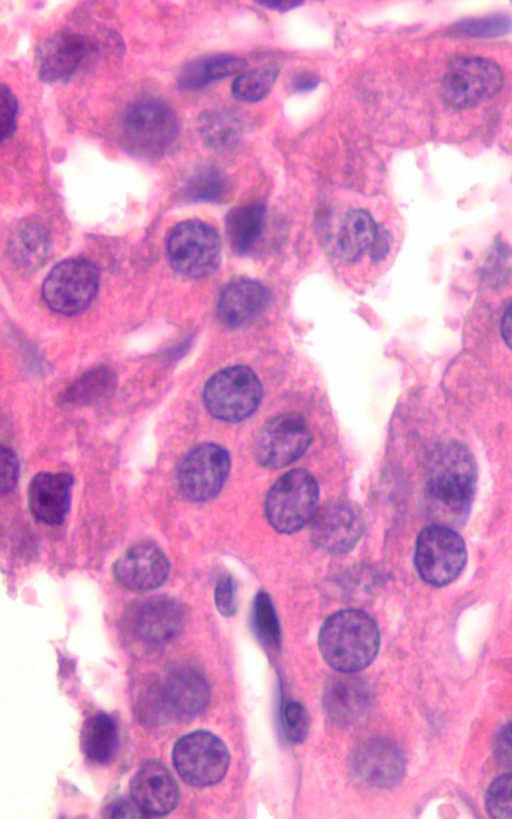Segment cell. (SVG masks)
I'll use <instances>...</instances> for the list:
<instances>
[{
    "label": "cell",
    "mask_w": 512,
    "mask_h": 819,
    "mask_svg": "<svg viewBox=\"0 0 512 819\" xmlns=\"http://www.w3.org/2000/svg\"><path fill=\"white\" fill-rule=\"evenodd\" d=\"M318 646L325 662L340 673H356L370 665L380 647V632L366 612L348 608L322 624Z\"/></svg>",
    "instance_id": "6da1fadb"
},
{
    "label": "cell",
    "mask_w": 512,
    "mask_h": 819,
    "mask_svg": "<svg viewBox=\"0 0 512 819\" xmlns=\"http://www.w3.org/2000/svg\"><path fill=\"white\" fill-rule=\"evenodd\" d=\"M209 696L208 683L199 672L179 668L144 686L137 706L144 720L161 723L199 714L206 707Z\"/></svg>",
    "instance_id": "7a4b0ae2"
},
{
    "label": "cell",
    "mask_w": 512,
    "mask_h": 819,
    "mask_svg": "<svg viewBox=\"0 0 512 819\" xmlns=\"http://www.w3.org/2000/svg\"><path fill=\"white\" fill-rule=\"evenodd\" d=\"M476 483V463L465 445L449 441L433 453L428 471V492L450 513H466L473 500Z\"/></svg>",
    "instance_id": "3957f363"
},
{
    "label": "cell",
    "mask_w": 512,
    "mask_h": 819,
    "mask_svg": "<svg viewBox=\"0 0 512 819\" xmlns=\"http://www.w3.org/2000/svg\"><path fill=\"white\" fill-rule=\"evenodd\" d=\"M121 128L127 149L149 159L165 154L179 133V124L171 107L151 97L140 99L128 108Z\"/></svg>",
    "instance_id": "277c9868"
},
{
    "label": "cell",
    "mask_w": 512,
    "mask_h": 819,
    "mask_svg": "<svg viewBox=\"0 0 512 819\" xmlns=\"http://www.w3.org/2000/svg\"><path fill=\"white\" fill-rule=\"evenodd\" d=\"M319 495L318 484L305 469H293L278 478L268 491L265 514L279 533L301 529L313 516Z\"/></svg>",
    "instance_id": "5b68a950"
},
{
    "label": "cell",
    "mask_w": 512,
    "mask_h": 819,
    "mask_svg": "<svg viewBox=\"0 0 512 819\" xmlns=\"http://www.w3.org/2000/svg\"><path fill=\"white\" fill-rule=\"evenodd\" d=\"M503 72L493 60L479 56L454 59L441 82V96L454 109L474 107L499 92Z\"/></svg>",
    "instance_id": "8992f818"
},
{
    "label": "cell",
    "mask_w": 512,
    "mask_h": 819,
    "mask_svg": "<svg viewBox=\"0 0 512 819\" xmlns=\"http://www.w3.org/2000/svg\"><path fill=\"white\" fill-rule=\"evenodd\" d=\"M262 396L261 383L247 366L227 367L214 374L205 384L204 404L215 418L238 422L249 417Z\"/></svg>",
    "instance_id": "52a82bcc"
},
{
    "label": "cell",
    "mask_w": 512,
    "mask_h": 819,
    "mask_svg": "<svg viewBox=\"0 0 512 819\" xmlns=\"http://www.w3.org/2000/svg\"><path fill=\"white\" fill-rule=\"evenodd\" d=\"M466 559L465 542L450 527L433 524L419 533L415 566L426 583L436 587L451 583L462 572Z\"/></svg>",
    "instance_id": "ba28073f"
},
{
    "label": "cell",
    "mask_w": 512,
    "mask_h": 819,
    "mask_svg": "<svg viewBox=\"0 0 512 819\" xmlns=\"http://www.w3.org/2000/svg\"><path fill=\"white\" fill-rule=\"evenodd\" d=\"M174 767L190 785L211 786L225 776L230 755L225 743L216 735L197 730L182 736L172 752Z\"/></svg>",
    "instance_id": "9c48e42d"
},
{
    "label": "cell",
    "mask_w": 512,
    "mask_h": 819,
    "mask_svg": "<svg viewBox=\"0 0 512 819\" xmlns=\"http://www.w3.org/2000/svg\"><path fill=\"white\" fill-rule=\"evenodd\" d=\"M221 244L216 231L200 220L175 225L167 237V256L179 273L199 278L213 272L220 260Z\"/></svg>",
    "instance_id": "30bf717a"
},
{
    "label": "cell",
    "mask_w": 512,
    "mask_h": 819,
    "mask_svg": "<svg viewBox=\"0 0 512 819\" xmlns=\"http://www.w3.org/2000/svg\"><path fill=\"white\" fill-rule=\"evenodd\" d=\"M99 284L96 266L86 259H68L55 266L42 286L47 305L64 315L83 311L94 299Z\"/></svg>",
    "instance_id": "8fae6325"
},
{
    "label": "cell",
    "mask_w": 512,
    "mask_h": 819,
    "mask_svg": "<svg viewBox=\"0 0 512 819\" xmlns=\"http://www.w3.org/2000/svg\"><path fill=\"white\" fill-rule=\"evenodd\" d=\"M311 440L310 428L301 414H280L260 430L254 445L256 461L267 469L286 467L306 452Z\"/></svg>",
    "instance_id": "7c38bea8"
},
{
    "label": "cell",
    "mask_w": 512,
    "mask_h": 819,
    "mask_svg": "<svg viewBox=\"0 0 512 819\" xmlns=\"http://www.w3.org/2000/svg\"><path fill=\"white\" fill-rule=\"evenodd\" d=\"M364 526L363 511L356 503L336 499L323 504L314 514L310 536L318 548L339 555L355 547Z\"/></svg>",
    "instance_id": "4fadbf2b"
},
{
    "label": "cell",
    "mask_w": 512,
    "mask_h": 819,
    "mask_svg": "<svg viewBox=\"0 0 512 819\" xmlns=\"http://www.w3.org/2000/svg\"><path fill=\"white\" fill-rule=\"evenodd\" d=\"M230 468L228 452L215 443H203L181 461L177 482L182 494L192 501L214 497L225 483Z\"/></svg>",
    "instance_id": "5bb4252c"
},
{
    "label": "cell",
    "mask_w": 512,
    "mask_h": 819,
    "mask_svg": "<svg viewBox=\"0 0 512 819\" xmlns=\"http://www.w3.org/2000/svg\"><path fill=\"white\" fill-rule=\"evenodd\" d=\"M169 571L167 556L149 541L131 545L113 565V574L118 583L133 592L157 589L165 583Z\"/></svg>",
    "instance_id": "9a60e30c"
},
{
    "label": "cell",
    "mask_w": 512,
    "mask_h": 819,
    "mask_svg": "<svg viewBox=\"0 0 512 819\" xmlns=\"http://www.w3.org/2000/svg\"><path fill=\"white\" fill-rule=\"evenodd\" d=\"M130 797L143 816L162 817L178 805L180 792L173 774L156 760L145 761L133 775Z\"/></svg>",
    "instance_id": "2e32d148"
},
{
    "label": "cell",
    "mask_w": 512,
    "mask_h": 819,
    "mask_svg": "<svg viewBox=\"0 0 512 819\" xmlns=\"http://www.w3.org/2000/svg\"><path fill=\"white\" fill-rule=\"evenodd\" d=\"M94 49V43L83 34L70 30L55 33L38 50L39 79L55 83L70 78Z\"/></svg>",
    "instance_id": "e0dca14e"
},
{
    "label": "cell",
    "mask_w": 512,
    "mask_h": 819,
    "mask_svg": "<svg viewBox=\"0 0 512 819\" xmlns=\"http://www.w3.org/2000/svg\"><path fill=\"white\" fill-rule=\"evenodd\" d=\"M350 768L353 776L364 785L389 788L401 780L405 759L392 741L374 739L355 750L350 759Z\"/></svg>",
    "instance_id": "ac0fdd59"
},
{
    "label": "cell",
    "mask_w": 512,
    "mask_h": 819,
    "mask_svg": "<svg viewBox=\"0 0 512 819\" xmlns=\"http://www.w3.org/2000/svg\"><path fill=\"white\" fill-rule=\"evenodd\" d=\"M370 706L367 683L353 673L333 677L323 693V708L328 719L338 726H349L364 717Z\"/></svg>",
    "instance_id": "d6986e66"
},
{
    "label": "cell",
    "mask_w": 512,
    "mask_h": 819,
    "mask_svg": "<svg viewBox=\"0 0 512 819\" xmlns=\"http://www.w3.org/2000/svg\"><path fill=\"white\" fill-rule=\"evenodd\" d=\"M73 477L66 472H42L28 488V504L34 518L48 525L60 524L70 508Z\"/></svg>",
    "instance_id": "ffe728a7"
},
{
    "label": "cell",
    "mask_w": 512,
    "mask_h": 819,
    "mask_svg": "<svg viewBox=\"0 0 512 819\" xmlns=\"http://www.w3.org/2000/svg\"><path fill=\"white\" fill-rule=\"evenodd\" d=\"M184 626V611L173 598L157 596L145 600L136 610L134 630L147 643L163 644L178 636Z\"/></svg>",
    "instance_id": "44dd1931"
},
{
    "label": "cell",
    "mask_w": 512,
    "mask_h": 819,
    "mask_svg": "<svg viewBox=\"0 0 512 819\" xmlns=\"http://www.w3.org/2000/svg\"><path fill=\"white\" fill-rule=\"evenodd\" d=\"M270 299L265 286L252 279H237L221 292L217 303L220 320L229 327L248 324L262 313Z\"/></svg>",
    "instance_id": "7402d4cb"
},
{
    "label": "cell",
    "mask_w": 512,
    "mask_h": 819,
    "mask_svg": "<svg viewBox=\"0 0 512 819\" xmlns=\"http://www.w3.org/2000/svg\"><path fill=\"white\" fill-rule=\"evenodd\" d=\"M382 227L364 209L348 211L336 234L334 254L343 262L358 261L365 252L372 250Z\"/></svg>",
    "instance_id": "603a6c76"
},
{
    "label": "cell",
    "mask_w": 512,
    "mask_h": 819,
    "mask_svg": "<svg viewBox=\"0 0 512 819\" xmlns=\"http://www.w3.org/2000/svg\"><path fill=\"white\" fill-rule=\"evenodd\" d=\"M50 238L46 227L36 219H27L18 225L10 238L8 253L21 271H33L46 259Z\"/></svg>",
    "instance_id": "cb8c5ba5"
},
{
    "label": "cell",
    "mask_w": 512,
    "mask_h": 819,
    "mask_svg": "<svg viewBox=\"0 0 512 819\" xmlns=\"http://www.w3.org/2000/svg\"><path fill=\"white\" fill-rule=\"evenodd\" d=\"M245 65L243 58L227 53L197 58L181 68L177 85L182 90L199 89L241 71Z\"/></svg>",
    "instance_id": "d4e9b609"
},
{
    "label": "cell",
    "mask_w": 512,
    "mask_h": 819,
    "mask_svg": "<svg viewBox=\"0 0 512 819\" xmlns=\"http://www.w3.org/2000/svg\"><path fill=\"white\" fill-rule=\"evenodd\" d=\"M80 744L88 760L95 763L108 762L118 746V733L114 720L106 713L88 718L81 730Z\"/></svg>",
    "instance_id": "484cf974"
},
{
    "label": "cell",
    "mask_w": 512,
    "mask_h": 819,
    "mask_svg": "<svg viewBox=\"0 0 512 819\" xmlns=\"http://www.w3.org/2000/svg\"><path fill=\"white\" fill-rule=\"evenodd\" d=\"M265 208L249 204L231 210L226 217V231L232 247L239 253L252 249L262 235Z\"/></svg>",
    "instance_id": "4316f807"
},
{
    "label": "cell",
    "mask_w": 512,
    "mask_h": 819,
    "mask_svg": "<svg viewBox=\"0 0 512 819\" xmlns=\"http://www.w3.org/2000/svg\"><path fill=\"white\" fill-rule=\"evenodd\" d=\"M240 132L241 123L230 112L207 111L199 117V133L209 148L220 150L232 146Z\"/></svg>",
    "instance_id": "83f0119b"
},
{
    "label": "cell",
    "mask_w": 512,
    "mask_h": 819,
    "mask_svg": "<svg viewBox=\"0 0 512 819\" xmlns=\"http://www.w3.org/2000/svg\"><path fill=\"white\" fill-rule=\"evenodd\" d=\"M279 74L275 63L265 64L238 75L232 83V94L245 102H257L265 98Z\"/></svg>",
    "instance_id": "f1b7e54d"
},
{
    "label": "cell",
    "mask_w": 512,
    "mask_h": 819,
    "mask_svg": "<svg viewBox=\"0 0 512 819\" xmlns=\"http://www.w3.org/2000/svg\"><path fill=\"white\" fill-rule=\"evenodd\" d=\"M227 178L215 166L196 170L184 187V195L193 202H217L227 191Z\"/></svg>",
    "instance_id": "f546056e"
},
{
    "label": "cell",
    "mask_w": 512,
    "mask_h": 819,
    "mask_svg": "<svg viewBox=\"0 0 512 819\" xmlns=\"http://www.w3.org/2000/svg\"><path fill=\"white\" fill-rule=\"evenodd\" d=\"M252 620L260 640L271 649L281 644V628L270 596L259 592L253 603Z\"/></svg>",
    "instance_id": "4dcf8cb0"
},
{
    "label": "cell",
    "mask_w": 512,
    "mask_h": 819,
    "mask_svg": "<svg viewBox=\"0 0 512 819\" xmlns=\"http://www.w3.org/2000/svg\"><path fill=\"white\" fill-rule=\"evenodd\" d=\"M114 380V375L108 368H94L71 386L68 399L79 403L95 400L112 388Z\"/></svg>",
    "instance_id": "1f68e13d"
},
{
    "label": "cell",
    "mask_w": 512,
    "mask_h": 819,
    "mask_svg": "<svg viewBox=\"0 0 512 819\" xmlns=\"http://www.w3.org/2000/svg\"><path fill=\"white\" fill-rule=\"evenodd\" d=\"M486 809L493 818H512V773L500 776L489 786Z\"/></svg>",
    "instance_id": "d6a6232c"
},
{
    "label": "cell",
    "mask_w": 512,
    "mask_h": 819,
    "mask_svg": "<svg viewBox=\"0 0 512 819\" xmlns=\"http://www.w3.org/2000/svg\"><path fill=\"white\" fill-rule=\"evenodd\" d=\"M511 29L512 19L503 14L470 19L456 25L457 32L475 37L502 35Z\"/></svg>",
    "instance_id": "836d02e7"
},
{
    "label": "cell",
    "mask_w": 512,
    "mask_h": 819,
    "mask_svg": "<svg viewBox=\"0 0 512 819\" xmlns=\"http://www.w3.org/2000/svg\"><path fill=\"white\" fill-rule=\"evenodd\" d=\"M282 718L289 739L295 743L304 742L310 729V715L307 708L298 701H288L283 707Z\"/></svg>",
    "instance_id": "e575fe53"
},
{
    "label": "cell",
    "mask_w": 512,
    "mask_h": 819,
    "mask_svg": "<svg viewBox=\"0 0 512 819\" xmlns=\"http://www.w3.org/2000/svg\"><path fill=\"white\" fill-rule=\"evenodd\" d=\"M1 142L10 138L17 128L18 101L11 89L4 83L0 96Z\"/></svg>",
    "instance_id": "d590c367"
},
{
    "label": "cell",
    "mask_w": 512,
    "mask_h": 819,
    "mask_svg": "<svg viewBox=\"0 0 512 819\" xmlns=\"http://www.w3.org/2000/svg\"><path fill=\"white\" fill-rule=\"evenodd\" d=\"M215 605L225 617L236 613L235 584L231 575L222 574L216 583L214 592Z\"/></svg>",
    "instance_id": "8d00e7d4"
},
{
    "label": "cell",
    "mask_w": 512,
    "mask_h": 819,
    "mask_svg": "<svg viewBox=\"0 0 512 819\" xmlns=\"http://www.w3.org/2000/svg\"><path fill=\"white\" fill-rule=\"evenodd\" d=\"M19 464L13 451L2 447L1 450V490L3 493L12 491L17 483Z\"/></svg>",
    "instance_id": "74e56055"
},
{
    "label": "cell",
    "mask_w": 512,
    "mask_h": 819,
    "mask_svg": "<svg viewBox=\"0 0 512 819\" xmlns=\"http://www.w3.org/2000/svg\"><path fill=\"white\" fill-rule=\"evenodd\" d=\"M493 750L495 757L501 763L512 767V722L506 724L497 732Z\"/></svg>",
    "instance_id": "f35d334b"
},
{
    "label": "cell",
    "mask_w": 512,
    "mask_h": 819,
    "mask_svg": "<svg viewBox=\"0 0 512 819\" xmlns=\"http://www.w3.org/2000/svg\"><path fill=\"white\" fill-rule=\"evenodd\" d=\"M105 816L107 817H134L143 816L136 805H132L125 800L116 799L110 803L105 809Z\"/></svg>",
    "instance_id": "ab89813d"
},
{
    "label": "cell",
    "mask_w": 512,
    "mask_h": 819,
    "mask_svg": "<svg viewBox=\"0 0 512 819\" xmlns=\"http://www.w3.org/2000/svg\"><path fill=\"white\" fill-rule=\"evenodd\" d=\"M291 87L298 92L313 90L319 83V77L311 71H300L291 79Z\"/></svg>",
    "instance_id": "60d3db41"
},
{
    "label": "cell",
    "mask_w": 512,
    "mask_h": 819,
    "mask_svg": "<svg viewBox=\"0 0 512 819\" xmlns=\"http://www.w3.org/2000/svg\"><path fill=\"white\" fill-rule=\"evenodd\" d=\"M501 331L504 341L512 349V303L507 307L502 317Z\"/></svg>",
    "instance_id": "b9f144b4"
},
{
    "label": "cell",
    "mask_w": 512,
    "mask_h": 819,
    "mask_svg": "<svg viewBox=\"0 0 512 819\" xmlns=\"http://www.w3.org/2000/svg\"><path fill=\"white\" fill-rule=\"evenodd\" d=\"M260 5L278 11H288L293 9L302 4V1H273V0H260L257 1Z\"/></svg>",
    "instance_id": "7bdbcfd3"
}]
</instances>
